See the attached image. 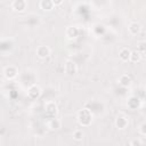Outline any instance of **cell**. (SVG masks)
Wrapping results in <instances>:
<instances>
[{"mask_svg":"<svg viewBox=\"0 0 146 146\" xmlns=\"http://www.w3.org/2000/svg\"><path fill=\"white\" fill-rule=\"evenodd\" d=\"M78 122L82 127H88L91 124L92 121V113L88 108H82L78 112Z\"/></svg>","mask_w":146,"mask_h":146,"instance_id":"6da1fadb","label":"cell"},{"mask_svg":"<svg viewBox=\"0 0 146 146\" xmlns=\"http://www.w3.org/2000/svg\"><path fill=\"white\" fill-rule=\"evenodd\" d=\"M2 73H3V76L7 80H13L18 75V68L15 65H7L3 68Z\"/></svg>","mask_w":146,"mask_h":146,"instance_id":"7a4b0ae2","label":"cell"},{"mask_svg":"<svg viewBox=\"0 0 146 146\" xmlns=\"http://www.w3.org/2000/svg\"><path fill=\"white\" fill-rule=\"evenodd\" d=\"M64 71H65V73L68 74V75L75 74V73L78 72V66H76L75 62H73V60H71V59L66 60L65 64H64Z\"/></svg>","mask_w":146,"mask_h":146,"instance_id":"3957f363","label":"cell"},{"mask_svg":"<svg viewBox=\"0 0 146 146\" xmlns=\"http://www.w3.org/2000/svg\"><path fill=\"white\" fill-rule=\"evenodd\" d=\"M40 95H41V89L36 84H32L27 90V97L30 99H36L40 97Z\"/></svg>","mask_w":146,"mask_h":146,"instance_id":"277c9868","label":"cell"},{"mask_svg":"<svg viewBox=\"0 0 146 146\" xmlns=\"http://www.w3.org/2000/svg\"><path fill=\"white\" fill-rule=\"evenodd\" d=\"M27 7V2L25 0H14L11 2V8L15 11H24Z\"/></svg>","mask_w":146,"mask_h":146,"instance_id":"5b68a950","label":"cell"},{"mask_svg":"<svg viewBox=\"0 0 146 146\" xmlns=\"http://www.w3.org/2000/svg\"><path fill=\"white\" fill-rule=\"evenodd\" d=\"M128 124H129V120H128V117L125 115H119L115 119V127L117 129L123 130V129H125L128 127Z\"/></svg>","mask_w":146,"mask_h":146,"instance_id":"8992f818","label":"cell"},{"mask_svg":"<svg viewBox=\"0 0 146 146\" xmlns=\"http://www.w3.org/2000/svg\"><path fill=\"white\" fill-rule=\"evenodd\" d=\"M128 31L131 35H137L139 34V32L141 31V25L138 23V22H130L129 25H128Z\"/></svg>","mask_w":146,"mask_h":146,"instance_id":"52a82bcc","label":"cell"},{"mask_svg":"<svg viewBox=\"0 0 146 146\" xmlns=\"http://www.w3.org/2000/svg\"><path fill=\"white\" fill-rule=\"evenodd\" d=\"M44 110H46V113H47L48 115L54 116V115L57 113V105H56L55 102L49 100V102L46 103V105H44Z\"/></svg>","mask_w":146,"mask_h":146,"instance_id":"ba28073f","label":"cell"},{"mask_svg":"<svg viewBox=\"0 0 146 146\" xmlns=\"http://www.w3.org/2000/svg\"><path fill=\"white\" fill-rule=\"evenodd\" d=\"M35 52L39 58H47L50 55V48L47 46H39L35 50Z\"/></svg>","mask_w":146,"mask_h":146,"instance_id":"9c48e42d","label":"cell"},{"mask_svg":"<svg viewBox=\"0 0 146 146\" xmlns=\"http://www.w3.org/2000/svg\"><path fill=\"white\" fill-rule=\"evenodd\" d=\"M130 55H131V50L128 47H122L119 50V57L122 62H128L130 59Z\"/></svg>","mask_w":146,"mask_h":146,"instance_id":"30bf717a","label":"cell"},{"mask_svg":"<svg viewBox=\"0 0 146 146\" xmlns=\"http://www.w3.org/2000/svg\"><path fill=\"white\" fill-rule=\"evenodd\" d=\"M65 34L68 39H75L78 35H79V29L74 25H71V26H67L66 27V31H65Z\"/></svg>","mask_w":146,"mask_h":146,"instance_id":"8fae6325","label":"cell"},{"mask_svg":"<svg viewBox=\"0 0 146 146\" xmlns=\"http://www.w3.org/2000/svg\"><path fill=\"white\" fill-rule=\"evenodd\" d=\"M127 105H128L129 108L136 110V108H138V107L140 106V99H139L137 96H131V97H129Z\"/></svg>","mask_w":146,"mask_h":146,"instance_id":"7c38bea8","label":"cell"},{"mask_svg":"<svg viewBox=\"0 0 146 146\" xmlns=\"http://www.w3.org/2000/svg\"><path fill=\"white\" fill-rule=\"evenodd\" d=\"M62 123L58 119H55V117H50L49 121L47 122V127L49 130H58L60 128Z\"/></svg>","mask_w":146,"mask_h":146,"instance_id":"4fadbf2b","label":"cell"},{"mask_svg":"<svg viewBox=\"0 0 146 146\" xmlns=\"http://www.w3.org/2000/svg\"><path fill=\"white\" fill-rule=\"evenodd\" d=\"M117 82H119V84L122 86V87H129V86L131 84V78H130V75H128V74H122V75L117 79Z\"/></svg>","mask_w":146,"mask_h":146,"instance_id":"5bb4252c","label":"cell"},{"mask_svg":"<svg viewBox=\"0 0 146 146\" xmlns=\"http://www.w3.org/2000/svg\"><path fill=\"white\" fill-rule=\"evenodd\" d=\"M39 6H40V8L43 9V10H51V9H54V7H55L54 1H51V0H41V1L39 2Z\"/></svg>","mask_w":146,"mask_h":146,"instance_id":"9a60e30c","label":"cell"},{"mask_svg":"<svg viewBox=\"0 0 146 146\" xmlns=\"http://www.w3.org/2000/svg\"><path fill=\"white\" fill-rule=\"evenodd\" d=\"M140 58H141V54H140L139 51H137V50H132L129 60H130L131 63H137V62L140 60Z\"/></svg>","mask_w":146,"mask_h":146,"instance_id":"2e32d148","label":"cell"},{"mask_svg":"<svg viewBox=\"0 0 146 146\" xmlns=\"http://www.w3.org/2000/svg\"><path fill=\"white\" fill-rule=\"evenodd\" d=\"M82 138H83V131L81 129H75L73 131V139L76 141H80L82 140Z\"/></svg>","mask_w":146,"mask_h":146,"instance_id":"e0dca14e","label":"cell"},{"mask_svg":"<svg viewBox=\"0 0 146 146\" xmlns=\"http://www.w3.org/2000/svg\"><path fill=\"white\" fill-rule=\"evenodd\" d=\"M137 51H139L140 54L146 52V41H139L137 43Z\"/></svg>","mask_w":146,"mask_h":146,"instance_id":"ac0fdd59","label":"cell"},{"mask_svg":"<svg viewBox=\"0 0 146 146\" xmlns=\"http://www.w3.org/2000/svg\"><path fill=\"white\" fill-rule=\"evenodd\" d=\"M139 133L143 135V136H146V122H143L140 125H139Z\"/></svg>","mask_w":146,"mask_h":146,"instance_id":"d6986e66","label":"cell"},{"mask_svg":"<svg viewBox=\"0 0 146 146\" xmlns=\"http://www.w3.org/2000/svg\"><path fill=\"white\" fill-rule=\"evenodd\" d=\"M130 146H143V144H141V140H140V139L135 138V139L130 143Z\"/></svg>","mask_w":146,"mask_h":146,"instance_id":"ffe728a7","label":"cell"},{"mask_svg":"<svg viewBox=\"0 0 146 146\" xmlns=\"http://www.w3.org/2000/svg\"><path fill=\"white\" fill-rule=\"evenodd\" d=\"M145 91H146V86H145Z\"/></svg>","mask_w":146,"mask_h":146,"instance_id":"44dd1931","label":"cell"}]
</instances>
